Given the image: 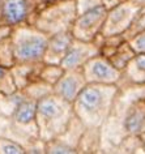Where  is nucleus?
Returning a JSON list of instances; mask_svg holds the SVG:
<instances>
[{
    "label": "nucleus",
    "instance_id": "obj_1",
    "mask_svg": "<svg viewBox=\"0 0 145 154\" xmlns=\"http://www.w3.org/2000/svg\"><path fill=\"white\" fill-rule=\"evenodd\" d=\"M145 129V85L119 82L113 107L101 127L102 153H110L122 138Z\"/></svg>",
    "mask_w": 145,
    "mask_h": 154
},
{
    "label": "nucleus",
    "instance_id": "obj_2",
    "mask_svg": "<svg viewBox=\"0 0 145 154\" xmlns=\"http://www.w3.org/2000/svg\"><path fill=\"white\" fill-rule=\"evenodd\" d=\"M118 85L86 84L72 102L73 112L86 128H101L113 107Z\"/></svg>",
    "mask_w": 145,
    "mask_h": 154
},
{
    "label": "nucleus",
    "instance_id": "obj_3",
    "mask_svg": "<svg viewBox=\"0 0 145 154\" xmlns=\"http://www.w3.org/2000/svg\"><path fill=\"white\" fill-rule=\"evenodd\" d=\"M72 103L60 98L54 93L37 101L35 120L38 127V137L45 142L58 137L66 131L73 118Z\"/></svg>",
    "mask_w": 145,
    "mask_h": 154
},
{
    "label": "nucleus",
    "instance_id": "obj_4",
    "mask_svg": "<svg viewBox=\"0 0 145 154\" xmlns=\"http://www.w3.org/2000/svg\"><path fill=\"white\" fill-rule=\"evenodd\" d=\"M76 16L75 0H45L29 22L50 37L71 30Z\"/></svg>",
    "mask_w": 145,
    "mask_h": 154
},
{
    "label": "nucleus",
    "instance_id": "obj_5",
    "mask_svg": "<svg viewBox=\"0 0 145 154\" xmlns=\"http://www.w3.org/2000/svg\"><path fill=\"white\" fill-rule=\"evenodd\" d=\"M17 63H37L43 60L48 35L30 22L14 25L9 30Z\"/></svg>",
    "mask_w": 145,
    "mask_h": 154
},
{
    "label": "nucleus",
    "instance_id": "obj_6",
    "mask_svg": "<svg viewBox=\"0 0 145 154\" xmlns=\"http://www.w3.org/2000/svg\"><path fill=\"white\" fill-rule=\"evenodd\" d=\"M35 111L37 101L25 95L11 116V138L20 142L24 148L38 138Z\"/></svg>",
    "mask_w": 145,
    "mask_h": 154
},
{
    "label": "nucleus",
    "instance_id": "obj_7",
    "mask_svg": "<svg viewBox=\"0 0 145 154\" xmlns=\"http://www.w3.org/2000/svg\"><path fill=\"white\" fill-rule=\"evenodd\" d=\"M106 16H107V8L105 5L95 7L93 9L77 14L71 28L72 35L80 41H94V38L102 32Z\"/></svg>",
    "mask_w": 145,
    "mask_h": 154
},
{
    "label": "nucleus",
    "instance_id": "obj_8",
    "mask_svg": "<svg viewBox=\"0 0 145 154\" xmlns=\"http://www.w3.org/2000/svg\"><path fill=\"white\" fill-rule=\"evenodd\" d=\"M140 7L141 4H139L136 0H127L109 8L101 34L103 37L124 34L132 24Z\"/></svg>",
    "mask_w": 145,
    "mask_h": 154
},
{
    "label": "nucleus",
    "instance_id": "obj_9",
    "mask_svg": "<svg viewBox=\"0 0 145 154\" xmlns=\"http://www.w3.org/2000/svg\"><path fill=\"white\" fill-rule=\"evenodd\" d=\"M45 0H0V26L12 28L29 22Z\"/></svg>",
    "mask_w": 145,
    "mask_h": 154
},
{
    "label": "nucleus",
    "instance_id": "obj_10",
    "mask_svg": "<svg viewBox=\"0 0 145 154\" xmlns=\"http://www.w3.org/2000/svg\"><path fill=\"white\" fill-rule=\"evenodd\" d=\"M82 72L88 84H109L118 85L122 79V71L116 69L107 57L98 54L82 65Z\"/></svg>",
    "mask_w": 145,
    "mask_h": 154
},
{
    "label": "nucleus",
    "instance_id": "obj_11",
    "mask_svg": "<svg viewBox=\"0 0 145 154\" xmlns=\"http://www.w3.org/2000/svg\"><path fill=\"white\" fill-rule=\"evenodd\" d=\"M86 127L73 115L66 131L46 142V154H77V145Z\"/></svg>",
    "mask_w": 145,
    "mask_h": 154
},
{
    "label": "nucleus",
    "instance_id": "obj_12",
    "mask_svg": "<svg viewBox=\"0 0 145 154\" xmlns=\"http://www.w3.org/2000/svg\"><path fill=\"white\" fill-rule=\"evenodd\" d=\"M86 84L82 68L64 69L60 79L52 85V93L72 103Z\"/></svg>",
    "mask_w": 145,
    "mask_h": 154
},
{
    "label": "nucleus",
    "instance_id": "obj_13",
    "mask_svg": "<svg viewBox=\"0 0 145 154\" xmlns=\"http://www.w3.org/2000/svg\"><path fill=\"white\" fill-rule=\"evenodd\" d=\"M100 54V46L94 41L85 42L73 38L72 43L68 48V51L62 60L60 65L63 69H75V68H82V65L89 59Z\"/></svg>",
    "mask_w": 145,
    "mask_h": 154
},
{
    "label": "nucleus",
    "instance_id": "obj_14",
    "mask_svg": "<svg viewBox=\"0 0 145 154\" xmlns=\"http://www.w3.org/2000/svg\"><path fill=\"white\" fill-rule=\"evenodd\" d=\"M72 41H73V35H72L71 30L50 35L42 61L47 64H60L66 56Z\"/></svg>",
    "mask_w": 145,
    "mask_h": 154
},
{
    "label": "nucleus",
    "instance_id": "obj_15",
    "mask_svg": "<svg viewBox=\"0 0 145 154\" xmlns=\"http://www.w3.org/2000/svg\"><path fill=\"white\" fill-rule=\"evenodd\" d=\"M43 61L37 63H17L11 67V73L13 76L17 90L24 89L30 82L39 80V72Z\"/></svg>",
    "mask_w": 145,
    "mask_h": 154
},
{
    "label": "nucleus",
    "instance_id": "obj_16",
    "mask_svg": "<svg viewBox=\"0 0 145 154\" xmlns=\"http://www.w3.org/2000/svg\"><path fill=\"white\" fill-rule=\"evenodd\" d=\"M119 82L145 85V52H136V55L122 72V79Z\"/></svg>",
    "mask_w": 145,
    "mask_h": 154
},
{
    "label": "nucleus",
    "instance_id": "obj_17",
    "mask_svg": "<svg viewBox=\"0 0 145 154\" xmlns=\"http://www.w3.org/2000/svg\"><path fill=\"white\" fill-rule=\"evenodd\" d=\"M80 154H98L102 153L101 148V128H85L77 145Z\"/></svg>",
    "mask_w": 145,
    "mask_h": 154
},
{
    "label": "nucleus",
    "instance_id": "obj_18",
    "mask_svg": "<svg viewBox=\"0 0 145 154\" xmlns=\"http://www.w3.org/2000/svg\"><path fill=\"white\" fill-rule=\"evenodd\" d=\"M135 55H136V51L133 50L131 43H129L127 39H124L107 59L116 69H119V71L123 72L124 68L127 67V64L131 61V59Z\"/></svg>",
    "mask_w": 145,
    "mask_h": 154
},
{
    "label": "nucleus",
    "instance_id": "obj_19",
    "mask_svg": "<svg viewBox=\"0 0 145 154\" xmlns=\"http://www.w3.org/2000/svg\"><path fill=\"white\" fill-rule=\"evenodd\" d=\"M110 153L113 154H145V146L139 134H129L122 138Z\"/></svg>",
    "mask_w": 145,
    "mask_h": 154
},
{
    "label": "nucleus",
    "instance_id": "obj_20",
    "mask_svg": "<svg viewBox=\"0 0 145 154\" xmlns=\"http://www.w3.org/2000/svg\"><path fill=\"white\" fill-rule=\"evenodd\" d=\"M25 98V94L22 90H16L11 94L0 93V115L11 118L14 110L17 109L18 103Z\"/></svg>",
    "mask_w": 145,
    "mask_h": 154
},
{
    "label": "nucleus",
    "instance_id": "obj_21",
    "mask_svg": "<svg viewBox=\"0 0 145 154\" xmlns=\"http://www.w3.org/2000/svg\"><path fill=\"white\" fill-rule=\"evenodd\" d=\"M21 90L28 98L34 99V101H39L41 98L52 93V86L42 81V80H35V81L30 82L28 86H25Z\"/></svg>",
    "mask_w": 145,
    "mask_h": 154
},
{
    "label": "nucleus",
    "instance_id": "obj_22",
    "mask_svg": "<svg viewBox=\"0 0 145 154\" xmlns=\"http://www.w3.org/2000/svg\"><path fill=\"white\" fill-rule=\"evenodd\" d=\"M14 64H16V56H14L13 45L8 33L0 39V65L11 68Z\"/></svg>",
    "mask_w": 145,
    "mask_h": 154
},
{
    "label": "nucleus",
    "instance_id": "obj_23",
    "mask_svg": "<svg viewBox=\"0 0 145 154\" xmlns=\"http://www.w3.org/2000/svg\"><path fill=\"white\" fill-rule=\"evenodd\" d=\"M64 69L60 64H47L43 63L39 72V80L45 81L48 85H54V84L60 79V76L63 75Z\"/></svg>",
    "mask_w": 145,
    "mask_h": 154
},
{
    "label": "nucleus",
    "instance_id": "obj_24",
    "mask_svg": "<svg viewBox=\"0 0 145 154\" xmlns=\"http://www.w3.org/2000/svg\"><path fill=\"white\" fill-rule=\"evenodd\" d=\"M143 30H145V4L140 7V9L137 11L135 18H133L132 24L129 25V28L125 30V33L123 34V37L125 39H131L132 37H135L136 34L141 33Z\"/></svg>",
    "mask_w": 145,
    "mask_h": 154
},
{
    "label": "nucleus",
    "instance_id": "obj_25",
    "mask_svg": "<svg viewBox=\"0 0 145 154\" xmlns=\"http://www.w3.org/2000/svg\"><path fill=\"white\" fill-rule=\"evenodd\" d=\"M16 90L17 88L14 84L12 73H11V68L0 65V93L11 94Z\"/></svg>",
    "mask_w": 145,
    "mask_h": 154
},
{
    "label": "nucleus",
    "instance_id": "obj_26",
    "mask_svg": "<svg viewBox=\"0 0 145 154\" xmlns=\"http://www.w3.org/2000/svg\"><path fill=\"white\" fill-rule=\"evenodd\" d=\"M0 154H26L25 148L13 138L0 136Z\"/></svg>",
    "mask_w": 145,
    "mask_h": 154
},
{
    "label": "nucleus",
    "instance_id": "obj_27",
    "mask_svg": "<svg viewBox=\"0 0 145 154\" xmlns=\"http://www.w3.org/2000/svg\"><path fill=\"white\" fill-rule=\"evenodd\" d=\"M75 4H76L77 14H80L89 9H93L95 7L103 5V0H75Z\"/></svg>",
    "mask_w": 145,
    "mask_h": 154
},
{
    "label": "nucleus",
    "instance_id": "obj_28",
    "mask_svg": "<svg viewBox=\"0 0 145 154\" xmlns=\"http://www.w3.org/2000/svg\"><path fill=\"white\" fill-rule=\"evenodd\" d=\"M25 152L26 154H46V142L38 137L26 146Z\"/></svg>",
    "mask_w": 145,
    "mask_h": 154
},
{
    "label": "nucleus",
    "instance_id": "obj_29",
    "mask_svg": "<svg viewBox=\"0 0 145 154\" xmlns=\"http://www.w3.org/2000/svg\"><path fill=\"white\" fill-rule=\"evenodd\" d=\"M128 42L131 43V46L136 52H145V30L136 34L131 39H128Z\"/></svg>",
    "mask_w": 145,
    "mask_h": 154
},
{
    "label": "nucleus",
    "instance_id": "obj_30",
    "mask_svg": "<svg viewBox=\"0 0 145 154\" xmlns=\"http://www.w3.org/2000/svg\"><path fill=\"white\" fill-rule=\"evenodd\" d=\"M123 2H127V0H103V5L109 9V8H111V7L120 4V3H123Z\"/></svg>",
    "mask_w": 145,
    "mask_h": 154
},
{
    "label": "nucleus",
    "instance_id": "obj_31",
    "mask_svg": "<svg viewBox=\"0 0 145 154\" xmlns=\"http://www.w3.org/2000/svg\"><path fill=\"white\" fill-rule=\"evenodd\" d=\"M11 28H8V26H0V39H2L4 35H7V34L9 33Z\"/></svg>",
    "mask_w": 145,
    "mask_h": 154
},
{
    "label": "nucleus",
    "instance_id": "obj_32",
    "mask_svg": "<svg viewBox=\"0 0 145 154\" xmlns=\"http://www.w3.org/2000/svg\"><path fill=\"white\" fill-rule=\"evenodd\" d=\"M139 136H140L141 141H143V144H144V146H145V129L143 131V132H140V133H139Z\"/></svg>",
    "mask_w": 145,
    "mask_h": 154
}]
</instances>
